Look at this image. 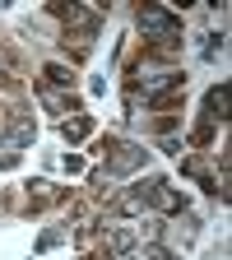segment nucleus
Wrapping results in <instances>:
<instances>
[{
    "label": "nucleus",
    "mask_w": 232,
    "mask_h": 260,
    "mask_svg": "<svg viewBox=\"0 0 232 260\" xmlns=\"http://www.w3.org/2000/svg\"><path fill=\"white\" fill-rule=\"evenodd\" d=\"M88 130H93V116H70L60 125V135L70 140V144H79V140H88Z\"/></svg>",
    "instance_id": "5"
},
{
    "label": "nucleus",
    "mask_w": 232,
    "mask_h": 260,
    "mask_svg": "<svg viewBox=\"0 0 232 260\" xmlns=\"http://www.w3.org/2000/svg\"><path fill=\"white\" fill-rule=\"evenodd\" d=\"M65 172H84V158L79 153H65Z\"/></svg>",
    "instance_id": "10"
},
{
    "label": "nucleus",
    "mask_w": 232,
    "mask_h": 260,
    "mask_svg": "<svg viewBox=\"0 0 232 260\" xmlns=\"http://www.w3.org/2000/svg\"><path fill=\"white\" fill-rule=\"evenodd\" d=\"M42 75H47V84H56V88H70V84H75V75H70V65H60V60H51V65H47Z\"/></svg>",
    "instance_id": "6"
},
{
    "label": "nucleus",
    "mask_w": 232,
    "mask_h": 260,
    "mask_svg": "<svg viewBox=\"0 0 232 260\" xmlns=\"http://www.w3.org/2000/svg\"><path fill=\"white\" fill-rule=\"evenodd\" d=\"M218 51H223V32H209V38H205V56L214 60Z\"/></svg>",
    "instance_id": "7"
},
{
    "label": "nucleus",
    "mask_w": 232,
    "mask_h": 260,
    "mask_svg": "<svg viewBox=\"0 0 232 260\" xmlns=\"http://www.w3.org/2000/svg\"><path fill=\"white\" fill-rule=\"evenodd\" d=\"M112 149V158H107V177H125V172H135V168H144V149L140 144H103V153Z\"/></svg>",
    "instance_id": "2"
},
{
    "label": "nucleus",
    "mask_w": 232,
    "mask_h": 260,
    "mask_svg": "<svg viewBox=\"0 0 232 260\" xmlns=\"http://www.w3.org/2000/svg\"><path fill=\"white\" fill-rule=\"evenodd\" d=\"M205 121H209V125L227 121V84H218V88L205 93Z\"/></svg>",
    "instance_id": "3"
},
{
    "label": "nucleus",
    "mask_w": 232,
    "mask_h": 260,
    "mask_svg": "<svg viewBox=\"0 0 232 260\" xmlns=\"http://www.w3.org/2000/svg\"><path fill=\"white\" fill-rule=\"evenodd\" d=\"M140 32H144V42H153V51H177L181 47V19L168 5H144L140 10Z\"/></svg>",
    "instance_id": "1"
},
{
    "label": "nucleus",
    "mask_w": 232,
    "mask_h": 260,
    "mask_svg": "<svg viewBox=\"0 0 232 260\" xmlns=\"http://www.w3.org/2000/svg\"><path fill=\"white\" fill-rule=\"evenodd\" d=\"M107 242H112V251H116V255H125V251H135L140 228H135V223H121V228H112V237H107Z\"/></svg>",
    "instance_id": "4"
},
{
    "label": "nucleus",
    "mask_w": 232,
    "mask_h": 260,
    "mask_svg": "<svg viewBox=\"0 0 232 260\" xmlns=\"http://www.w3.org/2000/svg\"><path fill=\"white\" fill-rule=\"evenodd\" d=\"M60 237H65V233H60V228H51V233H42V242H38V251H51V246H56Z\"/></svg>",
    "instance_id": "8"
},
{
    "label": "nucleus",
    "mask_w": 232,
    "mask_h": 260,
    "mask_svg": "<svg viewBox=\"0 0 232 260\" xmlns=\"http://www.w3.org/2000/svg\"><path fill=\"white\" fill-rule=\"evenodd\" d=\"M10 84H14V70L5 65V56H0V88H10Z\"/></svg>",
    "instance_id": "9"
},
{
    "label": "nucleus",
    "mask_w": 232,
    "mask_h": 260,
    "mask_svg": "<svg viewBox=\"0 0 232 260\" xmlns=\"http://www.w3.org/2000/svg\"><path fill=\"white\" fill-rule=\"evenodd\" d=\"M121 260H149V251H144V255H140V251H125Z\"/></svg>",
    "instance_id": "11"
}]
</instances>
